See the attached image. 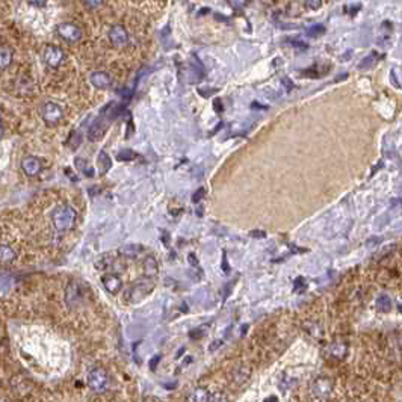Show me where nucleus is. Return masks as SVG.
<instances>
[{
	"label": "nucleus",
	"instance_id": "nucleus-1",
	"mask_svg": "<svg viewBox=\"0 0 402 402\" xmlns=\"http://www.w3.org/2000/svg\"><path fill=\"white\" fill-rule=\"evenodd\" d=\"M116 110H118V108H116V105H113V103L108 105V106L103 109V112L100 113V116L97 118L96 121H94V124H92L91 129H89V133H88V135H89V139H91V141H99V139L105 135V132H106V129L109 127L110 121L116 116Z\"/></svg>",
	"mask_w": 402,
	"mask_h": 402
},
{
	"label": "nucleus",
	"instance_id": "nucleus-2",
	"mask_svg": "<svg viewBox=\"0 0 402 402\" xmlns=\"http://www.w3.org/2000/svg\"><path fill=\"white\" fill-rule=\"evenodd\" d=\"M52 222L58 231H68L72 230L76 222V210L72 206H58L52 212Z\"/></svg>",
	"mask_w": 402,
	"mask_h": 402
},
{
	"label": "nucleus",
	"instance_id": "nucleus-3",
	"mask_svg": "<svg viewBox=\"0 0 402 402\" xmlns=\"http://www.w3.org/2000/svg\"><path fill=\"white\" fill-rule=\"evenodd\" d=\"M88 386L92 392L103 393L109 387V376L103 367H94L88 373Z\"/></svg>",
	"mask_w": 402,
	"mask_h": 402
},
{
	"label": "nucleus",
	"instance_id": "nucleus-4",
	"mask_svg": "<svg viewBox=\"0 0 402 402\" xmlns=\"http://www.w3.org/2000/svg\"><path fill=\"white\" fill-rule=\"evenodd\" d=\"M154 288V283L151 280H143L139 281L138 285H135L129 292H127V301L130 304H136L139 301H143Z\"/></svg>",
	"mask_w": 402,
	"mask_h": 402
},
{
	"label": "nucleus",
	"instance_id": "nucleus-5",
	"mask_svg": "<svg viewBox=\"0 0 402 402\" xmlns=\"http://www.w3.org/2000/svg\"><path fill=\"white\" fill-rule=\"evenodd\" d=\"M83 289L79 281H70L65 289V302L70 307H76L83 301Z\"/></svg>",
	"mask_w": 402,
	"mask_h": 402
},
{
	"label": "nucleus",
	"instance_id": "nucleus-6",
	"mask_svg": "<svg viewBox=\"0 0 402 402\" xmlns=\"http://www.w3.org/2000/svg\"><path fill=\"white\" fill-rule=\"evenodd\" d=\"M42 118H44V121L49 124V126H56L61 123L62 120V116H64V112L61 109V106H58L56 103H45L42 106Z\"/></svg>",
	"mask_w": 402,
	"mask_h": 402
},
{
	"label": "nucleus",
	"instance_id": "nucleus-7",
	"mask_svg": "<svg viewBox=\"0 0 402 402\" xmlns=\"http://www.w3.org/2000/svg\"><path fill=\"white\" fill-rule=\"evenodd\" d=\"M58 34L68 42H76L82 38V29L73 23H61L58 26Z\"/></svg>",
	"mask_w": 402,
	"mask_h": 402
},
{
	"label": "nucleus",
	"instance_id": "nucleus-8",
	"mask_svg": "<svg viewBox=\"0 0 402 402\" xmlns=\"http://www.w3.org/2000/svg\"><path fill=\"white\" fill-rule=\"evenodd\" d=\"M331 390H333V383L328 378L322 376V378H316L312 384V393L318 398V399H328V396L331 395Z\"/></svg>",
	"mask_w": 402,
	"mask_h": 402
},
{
	"label": "nucleus",
	"instance_id": "nucleus-9",
	"mask_svg": "<svg viewBox=\"0 0 402 402\" xmlns=\"http://www.w3.org/2000/svg\"><path fill=\"white\" fill-rule=\"evenodd\" d=\"M64 61V52L56 45H49L45 47L44 50V62L52 67V68H58Z\"/></svg>",
	"mask_w": 402,
	"mask_h": 402
},
{
	"label": "nucleus",
	"instance_id": "nucleus-10",
	"mask_svg": "<svg viewBox=\"0 0 402 402\" xmlns=\"http://www.w3.org/2000/svg\"><path fill=\"white\" fill-rule=\"evenodd\" d=\"M109 38L115 47H124L129 44V34L121 25H115L109 31Z\"/></svg>",
	"mask_w": 402,
	"mask_h": 402
},
{
	"label": "nucleus",
	"instance_id": "nucleus-11",
	"mask_svg": "<svg viewBox=\"0 0 402 402\" xmlns=\"http://www.w3.org/2000/svg\"><path fill=\"white\" fill-rule=\"evenodd\" d=\"M102 281H103L105 289L109 293H118V292L121 291V288H123V281H121V278L118 277L116 274H106V275H103Z\"/></svg>",
	"mask_w": 402,
	"mask_h": 402
},
{
	"label": "nucleus",
	"instance_id": "nucleus-12",
	"mask_svg": "<svg viewBox=\"0 0 402 402\" xmlns=\"http://www.w3.org/2000/svg\"><path fill=\"white\" fill-rule=\"evenodd\" d=\"M21 168L26 176L34 177V176L39 174V171H41V160L37 157H26L21 162Z\"/></svg>",
	"mask_w": 402,
	"mask_h": 402
},
{
	"label": "nucleus",
	"instance_id": "nucleus-13",
	"mask_svg": "<svg viewBox=\"0 0 402 402\" xmlns=\"http://www.w3.org/2000/svg\"><path fill=\"white\" fill-rule=\"evenodd\" d=\"M91 83L99 89H108L110 88V77L103 72H96L91 74Z\"/></svg>",
	"mask_w": 402,
	"mask_h": 402
},
{
	"label": "nucleus",
	"instance_id": "nucleus-14",
	"mask_svg": "<svg viewBox=\"0 0 402 402\" xmlns=\"http://www.w3.org/2000/svg\"><path fill=\"white\" fill-rule=\"evenodd\" d=\"M17 254L9 245H2L0 247V263L2 265H9L15 260Z\"/></svg>",
	"mask_w": 402,
	"mask_h": 402
},
{
	"label": "nucleus",
	"instance_id": "nucleus-15",
	"mask_svg": "<svg viewBox=\"0 0 402 402\" xmlns=\"http://www.w3.org/2000/svg\"><path fill=\"white\" fill-rule=\"evenodd\" d=\"M207 399H209V393L203 387H195L187 395V402H207Z\"/></svg>",
	"mask_w": 402,
	"mask_h": 402
},
{
	"label": "nucleus",
	"instance_id": "nucleus-16",
	"mask_svg": "<svg viewBox=\"0 0 402 402\" xmlns=\"http://www.w3.org/2000/svg\"><path fill=\"white\" fill-rule=\"evenodd\" d=\"M144 271L148 277H156L157 272H159V266H157V262L153 256H148L146 257L144 260Z\"/></svg>",
	"mask_w": 402,
	"mask_h": 402
},
{
	"label": "nucleus",
	"instance_id": "nucleus-17",
	"mask_svg": "<svg viewBox=\"0 0 402 402\" xmlns=\"http://www.w3.org/2000/svg\"><path fill=\"white\" fill-rule=\"evenodd\" d=\"M12 62V50L9 47H0V70H5Z\"/></svg>",
	"mask_w": 402,
	"mask_h": 402
},
{
	"label": "nucleus",
	"instance_id": "nucleus-18",
	"mask_svg": "<svg viewBox=\"0 0 402 402\" xmlns=\"http://www.w3.org/2000/svg\"><path fill=\"white\" fill-rule=\"evenodd\" d=\"M346 352H348V346L345 343L337 342V343H333V345L329 346V354L333 357L339 359V360H342L346 356Z\"/></svg>",
	"mask_w": 402,
	"mask_h": 402
},
{
	"label": "nucleus",
	"instance_id": "nucleus-19",
	"mask_svg": "<svg viewBox=\"0 0 402 402\" xmlns=\"http://www.w3.org/2000/svg\"><path fill=\"white\" fill-rule=\"evenodd\" d=\"M143 253V247L139 244H129V245H124L120 248V254H123L124 257H136L138 254Z\"/></svg>",
	"mask_w": 402,
	"mask_h": 402
},
{
	"label": "nucleus",
	"instance_id": "nucleus-20",
	"mask_svg": "<svg viewBox=\"0 0 402 402\" xmlns=\"http://www.w3.org/2000/svg\"><path fill=\"white\" fill-rule=\"evenodd\" d=\"M248 376H250V369H247V367H239V369H236L234 372H233V380H234V383L238 384V386H241V384H244L247 380H248Z\"/></svg>",
	"mask_w": 402,
	"mask_h": 402
},
{
	"label": "nucleus",
	"instance_id": "nucleus-21",
	"mask_svg": "<svg viewBox=\"0 0 402 402\" xmlns=\"http://www.w3.org/2000/svg\"><path fill=\"white\" fill-rule=\"evenodd\" d=\"M112 167V160L110 157L105 153V151H100L99 154V168H100V174H106Z\"/></svg>",
	"mask_w": 402,
	"mask_h": 402
},
{
	"label": "nucleus",
	"instance_id": "nucleus-22",
	"mask_svg": "<svg viewBox=\"0 0 402 402\" xmlns=\"http://www.w3.org/2000/svg\"><path fill=\"white\" fill-rule=\"evenodd\" d=\"M376 305H378V310H380V312L389 313L392 310V299L387 295H381L376 301Z\"/></svg>",
	"mask_w": 402,
	"mask_h": 402
},
{
	"label": "nucleus",
	"instance_id": "nucleus-23",
	"mask_svg": "<svg viewBox=\"0 0 402 402\" xmlns=\"http://www.w3.org/2000/svg\"><path fill=\"white\" fill-rule=\"evenodd\" d=\"M74 163H76V168H77L80 173H83L86 177H92V176H94V170L89 167L86 160H83V159L77 157V159L74 160Z\"/></svg>",
	"mask_w": 402,
	"mask_h": 402
},
{
	"label": "nucleus",
	"instance_id": "nucleus-24",
	"mask_svg": "<svg viewBox=\"0 0 402 402\" xmlns=\"http://www.w3.org/2000/svg\"><path fill=\"white\" fill-rule=\"evenodd\" d=\"M207 402H228V398L225 393L222 392H215V393H212L207 399Z\"/></svg>",
	"mask_w": 402,
	"mask_h": 402
},
{
	"label": "nucleus",
	"instance_id": "nucleus-25",
	"mask_svg": "<svg viewBox=\"0 0 402 402\" xmlns=\"http://www.w3.org/2000/svg\"><path fill=\"white\" fill-rule=\"evenodd\" d=\"M136 153L135 151H132V150H123V151H120L118 153V160H133V159H136Z\"/></svg>",
	"mask_w": 402,
	"mask_h": 402
},
{
	"label": "nucleus",
	"instance_id": "nucleus-26",
	"mask_svg": "<svg viewBox=\"0 0 402 402\" xmlns=\"http://www.w3.org/2000/svg\"><path fill=\"white\" fill-rule=\"evenodd\" d=\"M324 32H325V28L319 26V25H315V26H312V28H309V29L305 31V34L309 35V37H318V35H321Z\"/></svg>",
	"mask_w": 402,
	"mask_h": 402
},
{
	"label": "nucleus",
	"instance_id": "nucleus-27",
	"mask_svg": "<svg viewBox=\"0 0 402 402\" xmlns=\"http://www.w3.org/2000/svg\"><path fill=\"white\" fill-rule=\"evenodd\" d=\"M375 58H376V55H375V53H372L370 56L365 58V59H363V62L360 64V68H362V70H365V68H370V67H372V65L376 62V59H375Z\"/></svg>",
	"mask_w": 402,
	"mask_h": 402
},
{
	"label": "nucleus",
	"instance_id": "nucleus-28",
	"mask_svg": "<svg viewBox=\"0 0 402 402\" xmlns=\"http://www.w3.org/2000/svg\"><path fill=\"white\" fill-rule=\"evenodd\" d=\"M83 3L89 9H96V8H99L103 3V0H83Z\"/></svg>",
	"mask_w": 402,
	"mask_h": 402
},
{
	"label": "nucleus",
	"instance_id": "nucleus-29",
	"mask_svg": "<svg viewBox=\"0 0 402 402\" xmlns=\"http://www.w3.org/2000/svg\"><path fill=\"white\" fill-rule=\"evenodd\" d=\"M305 5L307 8H310V9H319L321 5H322V0H305Z\"/></svg>",
	"mask_w": 402,
	"mask_h": 402
},
{
	"label": "nucleus",
	"instance_id": "nucleus-30",
	"mask_svg": "<svg viewBox=\"0 0 402 402\" xmlns=\"http://www.w3.org/2000/svg\"><path fill=\"white\" fill-rule=\"evenodd\" d=\"M203 197H204V189H203V187H200L198 191H197V192L194 194V197H192V201H194V203H198V201H200V200H201Z\"/></svg>",
	"mask_w": 402,
	"mask_h": 402
},
{
	"label": "nucleus",
	"instance_id": "nucleus-31",
	"mask_svg": "<svg viewBox=\"0 0 402 402\" xmlns=\"http://www.w3.org/2000/svg\"><path fill=\"white\" fill-rule=\"evenodd\" d=\"M233 286H234V281H230L228 285L225 286V289H224V299H227V298L230 296V293H231V289H233Z\"/></svg>",
	"mask_w": 402,
	"mask_h": 402
},
{
	"label": "nucleus",
	"instance_id": "nucleus-32",
	"mask_svg": "<svg viewBox=\"0 0 402 402\" xmlns=\"http://www.w3.org/2000/svg\"><path fill=\"white\" fill-rule=\"evenodd\" d=\"M160 359H162L160 356H154V357H153V359L150 360V369H151V370H154V369L157 367V365H159Z\"/></svg>",
	"mask_w": 402,
	"mask_h": 402
},
{
	"label": "nucleus",
	"instance_id": "nucleus-33",
	"mask_svg": "<svg viewBox=\"0 0 402 402\" xmlns=\"http://www.w3.org/2000/svg\"><path fill=\"white\" fill-rule=\"evenodd\" d=\"M118 94H120V96L123 97V99H130V96H132V89H127V88H123V89H120L118 91Z\"/></svg>",
	"mask_w": 402,
	"mask_h": 402
},
{
	"label": "nucleus",
	"instance_id": "nucleus-34",
	"mask_svg": "<svg viewBox=\"0 0 402 402\" xmlns=\"http://www.w3.org/2000/svg\"><path fill=\"white\" fill-rule=\"evenodd\" d=\"M222 269H224L225 274L230 272V266H228V262H227V254L225 253L222 254Z\"/></svg>",
	"mask_w": 402,
	"mask_h": 402
},
{
	"label": "nucleus",
	"instance_id": "nucleus-35",
	"mask_svg": "<svg viewBox=\"0 0 402 402\" xmlns=\"http://www.w3.org/2000/svg\"><path fill=\"white\" fill-rule=\"evenodd\" d=\"M293 47H296V49H299V50H307V49H309V45L301 42V41H293Z\"/></svg>",
	"mask_w": 402,
	"mask_h": 402
},
{
	"label": "nucleus",
	"instance_id": "nucleus-36",
	"mask_svg": "<svg viewBox=\"0 0 402 402\" xmlns=\"http://www.w3.org/2000/svg\"><path fill=\"white\" fill-rule=\"evenodd\" d=\"M301 288H305V283H304V278H296V281H295V289L296 291H299Z\"/></svg>",
	"mask_w": 402,
	"mask_h": 402
},
{
	"label": "nucleus",
	"instance_id": "nucleus-37",
	"mask_svg": "<svg viewBox=\"0 0 402 402\" xmlns=\"http://www.w3.org/2000/svg\"><path fill=\"white\" fill-rule=\"evenodd\" d=\"M214 106H215V110L217 112H222V105H221V100L219 99H215V102H214Z\"/></svg>",
	"mask_w": 402,
	"mask_h": 402
},
{
	"label": "nucleus",
	"instance_id": "nucleus-38",
	"mask_svg": "<svg viewBox=\"0 0 402 402\" xmlns=\"http://www.w3.org/2000/svg\"><path fill=\"white\" fill-rule=\"evenodd\" d=\"M189 262H191V265L192 266H195V268H198V262H197V258H195V254H189Z\"/></svg>",
	"mask_w": 402,
	"mask_h": 402
},
{
	"label": "nucleus",
	"instance_id": "nucleus-39",
	"mask_svg": "<svg viewBox=\"0 0 402 402\" xmlns=\"http://www.w3.org/2000/svg\"><path fill=\"white\" fill-rule=\"evenodd\" d=\"M222 345V340H215V343L212 345V346H209V351H215L218 346H221Z\"/></svg>",
	"mask_w": 402,
	"mask_h": 402
},
{
	"label": "nucleus",
	"instance_id": "nucleus-40",
	"mask_svg": "<svg viewBox=\"0 0 402 402\" xmlns=\"http://www.w3.org/2000/svg\"><path fill=\"white\" fill-rule=\"evenodd\" d=\"M251 236H254V238H265L266 234H265L263 231H253Z\"/></svg>",
	"mask_w": 402,
	"mask_h": 402
},
{
	"label": "nucleus",
	"instance_id": "nucleus-41",
	"mask_svg": "<svg viewBox=\"0 0 402 402\" xmlns=\"http://www.w3.org/2000/svg\"><path fill=\"white\" fill-rule=\"evenodd\" d=\"M263 402H278V399H277V396H269V398H266Z\"/></svg>",
	"mask_w": 402,
	"mask_h": 402
},
{
	"label": "nucleus",
	"instance_id": "nucleus-42",
	"mask_svg": "<svg viewBox=\"0 0 402 402\" xmlns=\"http://www.w3.org/2000/svg\"><path fill=\"white\" fill-rule=\"evenodd\" d=\"M253 109H266V106H262V105H257V103H253Z\"/></svg>",
	"mask_w": 402,
	"mask_h": 402
},
{
	"label": "nucleus",
	"instance_id": "nucleus-43",
	"mask_svg": "<svg viewBox=\"0 0 402 402\" xmlns=\"http://www.w3.org/2000/svg\"><path fill=\"white\" fill-rule=\"evenodd\" d=\"M3 136V124H2V121H0V138Z\"/></svg>",
	"mask_w": 402,
	"mask_h": 402
},
{
	"label": "nucleus",
	"instance_id": "nucleus-44",
	"mask_svg": "<svg viewBox=\"0 0 402 402\" xmlns=\"http://www.w3.org/2000/svg\"><path fill=\"white\" fill-rule=\"evenodd\" d=\"M283 80H285V82H286V86H288L289 89L292 88V85H291V80H289V79H283Z\"/></svg>",
	"mask_w": 402,
	"mask_h": 402
},
{
	"label": "nucleus",
	"instance_id": "nucleus-45",
	"mask_svg": "<svg viewBox=\"0 0 402 402\" xmlns=\"http://www.w3.org/2000/svg\"><path fill=\"white\" fill-rule=\"evenodd\" d=\"M200 92H201V94H209V91H203V89H201ZM210 92H217V89H214V91H210Z\"/></svg>",
	"mask_w": 402,
	"mask_h": 402
}]
</instances>
